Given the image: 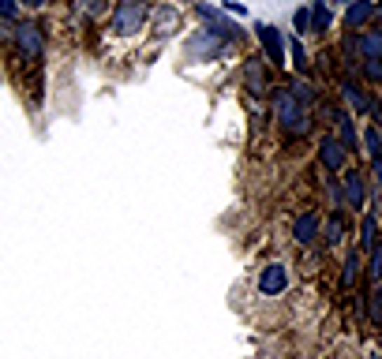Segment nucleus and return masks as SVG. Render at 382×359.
<instances>
[{
  "label": "nucleus",
  "instance_id": "1",
  "mask_svg": "<svg viewBox=\"0 0 382 359\" xmlns=\"http://www.w3.org/2000/svg\"><path fill=\"white\" fill-rule=\"evenodd\" d=\"M274 120L285 135L300 139V135H308V127H311V108L303 105L289 86H281V90H274Z\"/></svg>",
  "mask_w": 382,
  "mask_h": 359
},
{
  "label": "nucleus",
  "instance_id": "2",
  "mask_svg": "<svg viewBox=\"0 0 382 359\" xmlns=\"http://www.w3.org/2000/svg\"><path fill=\"white\" fill-rule=\"evenodd\" d=\"M146 15H150L146 0H116L113 15H109V30L120 38H128V34H135V30H143Z\"/></svg>",
  "mask_w": 382,
  "mask_h": 359
},
{
  "label": "nucleus",
  "instance_id": "3",
  "mask_svg": "<svg viewBox=\"0 0 382 359\" xmlns=\"http://www.w3.org/2000/svg\"><path fill=\"white\" fill-rule=\"evenodd\" d=\"M15 52L27 64L41 60V52H46V34H41V27L34 23V19H27V23L15 27Z\"/></svg>",
  "mask_w": 382,
  "mask_h": 359
},
{
  "label": "nucleus",
  "instance_id": "4",
  "mask_svg": "<svg viewBox=\"0 0 382 359\" xmlns=\"http://www.w3.org/2000/svg\"><path fill=\"white\" fill-rule=\"evenodd\" d=\"M255 34H259V45L266 52V64L281 71L285 68V38H281V30L270 23H255Z\"/></svg>",
  "mask_w": 382,
  "mask_h": 359
},
{
  "label": "nucleus",
  "instance_id": "5",
  "mask_svg": "<svg viewBox=\"0 0 382 359\" xmlns=\"http://www.w3.org/2000/svg\"><path fill=\"white\" fill-rule=\"evenodd\" d=\"M341 206H345V210H364V206H367V176H364V172L348 169L341 176Z\"/></svg>",
  "mask_w": 382,
  "mask_h": 359
},
{
  "label": "nucleus",
  "instance_id": "6",
  "mask_svg": "<svg viewBox=\"0 0 382 359\" xmlns=\"http://www.w3.org/2000/svg\"><path fill=\"white\" fill-rule=\"evenodd\" d=\"M289 288V266L285 262H266L259 269V292L263 296H281Z\"/></svg>",
  "mask_w": 382,
  "mask_h": 359
},
{
  "label": "nucleus",
  "instance_id": "7",
  "mask_svg": "<svg viewBox=\"0 0 382 359\" xmlns=\"http://www.w3.org/2000/svg\"><path fill=\"white\" fill-rule=\"evenodd\" d=\"M375 15H378V0H353L345 8V30L348 34H360V30H367V23Z\"/></svg>",
  "mask_w": 382,
  "mask_h": 359
},
{
  "label": "nucleus",
  "instance_id": "8",
  "mask_svg": "<svg viewBox=\"0 0 382 359\" xmlns=\"http://www.w3.org/2000/svg\"><path fill=\"white\" fill-rule=\"evenodd\" d=\"M319 161H322V169L330 172V176H337V172L345 169V161H348V150H345L341 139H334V135L319 139Z\"/></svg>",
  "mask_w": 382,
  "mask_h": 359
},
{
  "label": "nucleus",
  "instance_id": "9",
  "mask_svg": "<svg viewBox=\"0 0 382 359\" xmlns=\"http://www.w3.org/2000/svg\"><path fill=\"white\" fill-rule=\"evenodd\" d=\"M319 236H322L319 213H315V210L296 213V221H292V239H296L300 247H311V244H319Z\"/></svg>",
  "mask_w": 382,
  "mask_h": 359
},
{
  "label": "nucleus",
  "instance_id": "10",
  "mask_svg": "<svg viewBox=\"0 0 382 359\" xmlns=\"http://www.w3.org/2000/svg\"><path fill=\"white\" fill-rule=\"evenodd\" d=\"M244 86H247V94H255V97H263V94L274 90V86H270V71H266L263 57H251L244 64Z\"/></svg>",
  "mask_w": 382,
  "mask_h": 359
},
{
  "label": "nucleus",
  "instance_id": "11",
  "mask_svg": "<svg viewBox=\"0 0 382 359\" xmlns=\"http://www.w3.org/2000/svg\"><path fill=\"white\" fill-rule=\"evenodd\" d=\"M378 239H382L378 213H364V217H360V255H375L378 251Z\"/></svg>",
  "mask_w": 382,
  "mask_h": 359
},
{
  "label": "nucleus",
  "instance_id": "12",
  "mask_svg": "<svg viewBox=\"0 0 382 359\" xmlns=\"http://www.w3.org/2000/svg\"><path fill=\"white\" fill-rule=\"evenodd\" d=\"M337 94H341L345 97V105L348 108H353V113H367V90H364V86H360L356 79H353V75H345V79H341V86H337Z\"/></svg>",
  "mask_w": 382,
  "mask_h": 359
},
{
  "label": "nucleus",
  "instance_id": "13",
  "mask_svg": "<svg viewBox=\"0 0 382 359\" xmlns=\"http://www.w3.org/2000/svg\"><path fill=\"white\" fill-rule=\"evenodd\" d=\"M356 52H360V60H375V57H382V30H378V27L360 30V34H356Z\"/></svg>",
  "mask_w": 382,
  "mask_h": 359
},
{
  "label": "nucleus",
  "instance_id": "14",
  "mask_svg": "<svg viewBox=\"0 0 382 359\" xmlns=\"http://www.w3.org/2000/svg\"><path fill=\"white\" fill-rule=\"evenodd\" d=\"M345 236H348V217H345L341 210H334L330 221L322 225V236H319V239H322V244H330V247H337Z\"/></svg>",
  "mask_w": 382,
  "mask_h": 359
},
{
  "label": "nucleus",
  "instance_id": "15",
  "mask_svg": "<svg viewBox=\"0 0 382 359\" xmlns=\"http://www.w3.org/2000/svg\"><path fill=\"white\" fill-rule=\"evenodd\" d=\"M360 274H364V255L360 251H348L345 255V266H341V288H353Z\"/></svg>",
  "mask_w": 382,
  "mask_h": 359
},
{
  "label": "nucleus",
  "instance_id": "16",
  "mask_svg": "<svg viewBox=\"0 0 382 359\" xmlns=\"http://www.w3.org/2000/svg\"><path fill=\"white\" fill-rule=\"evenodd\" d=\"M364 314H367V322L375 325V330H382V288L378 285H371L367 303H364Z\"/></svg>",
  "mask_w": 382,
  "mask_h": 359
},
{
  "label": "nucleus",
  "instance_id": "17",
  "mask_svg": "<svg viewBox=\"0 0 382 359\" xmlns=\"http://www.w3.org/2000/svg\"><path fill=\"white\" fill-rule=\"evenodd\" d=\"M75 12L83 19H90V23H102L109 12V0H75Z\"/></svg>",
  "mask_w": 382,
  "mask_h": 359
},
{
  "label": "nucleus",
  "instance_id": "18",
  "mask_svg": "<svg viewBox=\"0 0 382 359\" xmlns=\"http://www.w3.org/2000/svg\"><path fill=\"white\" fill-rule=\"evenodd\" d=\"M364 154L371 161H382V127H375V124L364 127Z\"/></svg>",
  "mask_w": 382,
  "mask_h": 359
},
{
  "label": "nucleus",
  "instance_id": "19",
  "mask_svg": "<svg viewBox=\"0 0 382 359\" xmlns=\"http://www.w3.org/2000/svg\"><path fill=\"white\" fill-rule=\"evenodd\" d=\"M285 49H289V57H292V68H296L300 75H311V57L303 52L300 38H289V41H285Z\"/></svg>",
  "mask_w": 382,
  "mask_h": 359
},
{
  "label": "nucleus",
  "instance_id": "20",
  "mask_svg": "<svg viewBox=\"0 0 382 359\" xmlns=\"http://www.w3.org/2000/svg\"><path fill=\"white\" fill-rule=\"evenodd\" d=\"M330 27H334V12L322 4V0H315L311 4V30L315 34H322V30H330Z\"/></svg>",
  "mask_w": 382,
  "mask_h": 359
},
{
  "label": "nucleus",
  "instance_id": "21",
  "mask_svg": "<svg viewBox=\"0 0 382 359\" xmlns=\"http://www.w3.org/2000/svg\"><path fill=\"white\" fill-rule=\"evenodd\" d=\"M319 116H322V124H341L348 113L337 101H319Z\"/></svg>",
  "mask_w": 382,
  "mask_h": 359
},
{
  "label": "nucleus",
  "instance_id": "22",
  "mask_svg": "<svg viewBox=\"0 0 382 359\" xmlns=\"http://www.w3.org/2000/svg\"><path fill=\"white\" fill-rule=\"evenodd\" d=\"M289 90H292V94H296V97H300V101H303V105H311V101H319V94H315V86H311L308 79H292V83H289Z\"/></svg>",
  "mask_w": 382,
  "mask_h": 359
},
{
  "label": "nucleus",
  "instance_id": "23",
  "mask_svg": "<svg viewBox=\"0 0 382 359\" xmlns=\"http://www.w3.org/2000/svg\"><path fill=\"white\" fill-rule=\"evenodd\" d=\"M360 75H364L367 83H382V57L364 60V64H360Z\"/></svg>",
  "mask_w": 382,
  "mask_h": 359
},
{
  "label": "nucleus",
  "instance_id": "24",
  "mask_svg": "<svg viewBox=\"0 0 382 359\" xmlns=\"http://www.w3.org/2000/svg\"><path fill=\"white\" fill-rule=\"evenodd\" d=\"M364 277H367V285H378V281H382V251L371 255V262H367V269H364Z\"/></svg>",
  "mask_w": 382,
  "mask_h": 359
},
{
  "label": "nucleus",
  "instance_id": "25",
  "mask_svg": "<svg viewBox=\"0 0 382 359\" xmlns=\"http://www.w3.org/2000/svg\"><path fill=\"white\" fill-rule=\"evenodd\" d=\"M292 27H296V38L308 34V30H311V8H300V12L292 15Z\"/></svg>",
  "mask_w": 382,
  "mask_h": 359
},
{
  "label": "nucleus",
  "instance_id": "26",
  "mask_svg": "<svg viewBox=\"0 0 382 359\" xmlns=\"http://www.w3.org/2000/svg\"><path fill=\"white\" fill-rule=\"evenodd\" d=\"M341 143H345V150H356V132H353V120H341Z\"/></svg>",
  "mask_w": 382,
  "mask_h": 359
},
{
  "label": "nucleus",
  "instance_id": "27",
  "mask_svg": "<svg viewBox=\"0 0 382 359\" xmlns=\"http://www.w3.org/2000/svg\"><path fill=\"white\" fill-rule=\"evenodd\" d=\"M15 15H19V0H0V19H8V23H12Z\"/></svg>",
  "mask_w": 382,
  "mask_h": 359
},
{
  "label": "nucleus",
  "instance_id": "28",
  "mask_svg": "<svg viewBox=\"0 0 382 359\" xmlns=\"http://www.w3.org/2000/svg\"><path fill=\"white\" fill-rule=\"evenodd\" d=\"M371 180H375V191L382 195V161H371Z\"/></svg>",
  "mask_w": 382,
  "mask_h": 359
},
{
  "label": "nucleus",
  "instance_id": "29",
  "mask_svg": "<svg viewBox=\"0 0 382 359\" xmlns=\"http://www.w3.org/2000/svg\"><path fill=\"white\" fill-rule=\"evenodd\" d=\"M221 8H225V12H233V15H247V8L236 4V0H221Z\"/></svg>",
  "mask_w": 382,
  "mask_h": 359
},
{
  "label": "nucleus",
  "instance_id": "30",
  "mask_svg": "<svg viewBox=\"0 0 382 359\" xmlns=\"http://www.w3.org/2000/svg\"><path fill=\"white\" fill-rule=\"evenodd\" d=\"M19 4H27V8H41L46 0H19Z\"/></svg>",
  "mask_w": 382,
  "mask_h": 359
},
{
  "label": "nucleus",
  "instance_id": "31",
  "mask_svg": "<svg viewBox=\"0 0 382 359\" xmlns=\"http://www.w3.org/2000/svg\"><path fill=\"white\" fill-rule=\"evenodd\" d=\"M367 359H382V352H371V356H367Z\"/></svg>",
  "mask_w": 382,
  "mask_h": 359
},
{
  "label": "nucleus",
  "instance_id": "32",
  "mask_svg": "<svg viewBox=\"0 0 382 359\" xmlns=\"http://www.w3.org/2000/svg\"><path fill=\"white\" fill-rule=\"evenodd\" d=\"M337 4H345V8H348V4H353V0H337Z\"/></svg>",
  "mask_w": 382,
  "mask_h": 359
},
{
  "label": "nucleus",
  "instance_id": "33",
  "mask_svg": "<svg viewBox=\"0 0 382 359\" xmlns=\"http://www.w3.org/2000/svg\"><path fill=\"white\" fill-rule=\"evenodd\" d=\"M378 30H382V12H378Z\"/></svg>",
  "mask_w": 382,
  "mask_h": 359
}]
</instances>
